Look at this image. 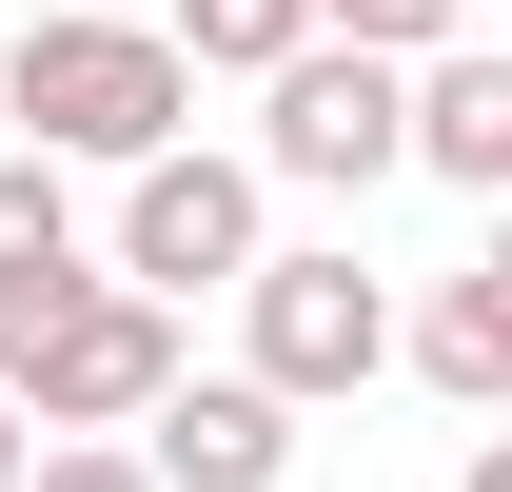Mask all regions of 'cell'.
Segmentation results:
<instances>
[{"label":"cell","instance_id":"obj_1","mask_svg":"<svg viewBox=\"0 0 512 492\" xmlns=\"http://www.w3.org/2000/svg\"><path fill=\"white\" fill-rule=\"evenodd\" d=\"M0 119L40 138V158H99V178H119V158H158V138L197 119V79H178V40H158V20H99V0H60V20H20V60H0Z\"/></svg>","mask_w":512,"mask_h":492},{"label":"cell","instance_id":"obj_2","mask_svg":"<svg viewBox=\"0 0 512 492\" xmlns=\"http://www.w3.org/2000/svg\"><path fill=\"white\" fill-rule=\"evenodd\" d=\"M237 315H256L237 374H256V394H296V414L394 374V296H375V256H355V237H296V256L256 237V256H237Z\"/></svg>","mask_w":512,"mask_h":492},{"label":"cell","instance_id":"obj_3","mask_svg":"<svg viewBox=\"0 0 512 492\" xmlns=\"http://www.w3.org/2000/svg\"><path fill=\"white\" fill-rule=\"evenodd\" d=\"M256 158H197V138H158V158H119V276L138 296H237L256 256Z\"/></svg>","mask_w":512,"mask_h":492},{"label":"cell","instance_id":"obj_4","mask_svg":"<svg viewBox=\"0 0 512 492\" xmlns=\"http://www.w3.org/2000/svg\"><path fill=\"white\" fill-rule=\"evenodd\" d=\"M256 178H296V197H375V178H394V60L296 40V60L256 79Z\"/></svg>","mask_w":512,"mask_h":492},{"label":"cell","instance_id":"obj_5","mask_svg":"<svg viewBox=\"0 0 512 492\" xmlns=\"http://www.w3.org/2000/svg\"><path fill=\"white\" fill-rule=\"evenodd\" d=\"M138 473L158 492H296V394H256V374H158V414H138Z\"/></svg>","mask_w":512,"mask_h":492},{"label":"cell","instance_id":"obj_6","mask_svg":"<svg viewBox=\"0 0 512 492\" xmlns=\"http://www.w3.org/2000/svg\"><path fill=\"white\" fill-rule=\"evenodd\" d=\"M394 158L453 197H512V60L493 40H434V60H394Z\"/></svg>","mask_w":512,"mask_h":492},{"label":"cell","instance_id":"obj_7","mask_svg":"<svg viewBox=\"0 0 512 492\" xmlns=\"http://www.w3.org/2000/svg\"><path fill=\"white\" fill-rule=\"evenodd\" d=\"M394 355L434 374L453 414H512V256H453V276H434V315H414Z\"/></svg>","mask_w":512,"mask_h":492},{"label":"cell","instance_id":"obj_8","mask_svg":"<svg viewBox=\"0 0 512 492\" xmlns=\"http://www.w3.org/2000/svg\"><path fill=\"white\" fill-rule=\"evenodd\" d=\"M158 40H178V79H276L316 40V0H158Z\"/></svg>","mask_w":512,"mask_h":492},{"label":"cell","instance_id":"obj_9","mask_svg":"<svg viewBox=\"0 0 512 492\" xmlns=\"http://www.w3.org/2000/svg\"><path fill=\"white\" fill-rule=\"evenodd\" d=\"M40 256H79V197H60V158L20 138V158H0V276H40Z\"/></svg>","mask_w":512,"mask_h":492},{"label":"cell","instance_id":"obj_10","mask_svg":"<svg viewBox=\"0 0 512 492\" xmlns=\"http://www.w3.org/2000/svg\"><path fill=\"white\" fill-rule=\"evenodd\" d=\"M316 40H355V60H434V40H473V0H316Z\"/></svg>","mask_w":512,"mask_h":492},{"label":"cell","instance_id":"obj_11","mask_svg":"<svg viewBox=\"0 0 512 492\" xmlns=\"http://www.w3.org/2000/svg\"><path fill=\"white\" fill-rule=\"evenodd\" d=\"M20 492H158L138 433H20Z\"/></svg>","mask_w":512,"mask_h":492},{"label":"cell","instance_id":"obj_12","mask_svg":"<svg viewBox=\"0 0 512 492\" xmlns=\"http://www.w3.org/2000/svg\"><path fill=\"white\" fill-rule=\"evenodd\" d=\"M453 492H512V433H473V473H453Z\"/></svg>","mask_w":512,"mask_h":492},{"label":"cell","instance_id":"obj_13","mask_svg":"<svg viewBox=\"0 0 512 492\" xmlns=\"http://www.w3.org/2000/svg\"><path fill=\"white\" fill-rule=\"evenodd\" d=\"M0 492H20V394H0Z\"/></svg>","mask_w":512,"mask_h":492},{"label":"cell","instance_id":"obj_14","mask_svg":"<svg viewBox=\"0 0 512 492\" xmlns=\"http://www.w3.org/2000/svg\"><path fill=\"white\" fill-rule=\"evenodd\" d=\"M99 20H158V0H99Z\"/></svg>","mask_w":512,"mask_h":492}]
</instances>
